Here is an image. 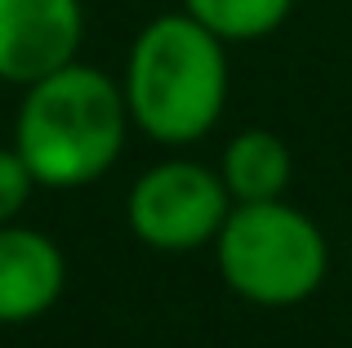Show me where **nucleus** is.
Instances as JSON below:
<instances>
[{
  "instance_id": "nucleus-1",
  "label": "nucleus",
  "mask_w": 352,
  "mask_h": 348,
  "mask_svg": "<svg viewBox=\"0 0 352 348\" xmlns=\"http://www.w3.org/2000/svg\"><path fill=\"white\" fill-rule=\"evenodd\" d=\"M120 89L134 130L165 148H188L228 107V45L183 9L161 14L129 45Z\"/></svg>"
},
{
  "instance_id": "nucleus-9",
  "label": "nucleus",
  "mask_w": 352,
  "mask_h": 348,
  "mask_svg": "<svg viewBox=\"0 0 352 348\" xmlns=\"http://www.w3.org/2000/svg\"><path fill=\"white\" fill-rule=\"evenodd\" d=\"M36 188L41 183L27 170V161L18 157V148H0V224H14Z\"/></svg>"
},
{
  "instance_id": "nucleus-3",
  "label": "nucleus",
  "mask_w": 352,
  "mask_h": 348,
  "mask_svg": "<svg viewBox=\"0 0 352 348\" xmlns=\"http://www.w3.org/2000/svg\"><path fill=\"white\" fill-rule=\"evenodd\" d=\"M214 250L228 290L258 308H290L312 299L330 268L321 228L285 197L232 206Z\"/></svg>"
},
{
  "instance_id": "nucleus-6",
  "label": "nucleus",
  "mask_w": 352,
  "mask_h": 348,
  "mask_svg": "<svg viewBox=\"0 0 352 348\" xmlns=\"http://www.w3.org/2000/svg\"><path fill=\"white\" fill-rule=\"evenodd\" d=\"M67 286V259L54 237L23 224H0V326L45 317Z\"/></svg>"
},
{
  "instance_id": "nucleus-8",
  "label": "nucleus",
  "mask_w": 352,
  "mask_h": 348,
  "mask_svg": "<svg viewBox=\"0 0 352 348\" xmlns=\"http://www.w3.org/2000/svg\"><path fill=\"white\" fill-rule=\"evenodd\" d=\"M183 14L210 27L223 45H245L272 36L294 14V0H183Z\"/></svg>"
},
{
  "instance_id": "nucleus-7",
  "label": "nucleus",
  "mask_w": 352,
  "mask_h": 348,
  "mask_svg": "<svg viewBox=\"0 0 352 348\" xmlns=\"http://www.w3.org/2000/svg\"><path fill=\"white\" fill-rule=\"evenodd\" d=\"M219 179H223L232 206L250 201H281L294 179V157L285 148L281 134L272 130H241L223 148L219 161Z\"/></svg>"
},
{
  "instance_id": "nucleus-4",
  "label": "nucleus",
  "mask_w": 352,
  "mask_h": 348,
  "mask_svg": "<svg viewBox=\"0 0 352 348\" xmlns=\"http://www.w3.org/2000/svg\"><path fill=\"white\" fill-rule=\"evenodd\" d=\"M228 215H232V197L219 170L201 161H161L143 170L125 201L129 232L143 246L170 254L210 246Z\"/></svg>"
},
{
  "instance_id": "nucleus-5",
  "label": "nucleus",
  "mask_w": 352,
  "mask_h": 348,
  "mask_svg": "<svg viewBox=\"0 0 352 348\" xmlns=\"http://www.w3.org/2000/svg\"><path fill=\"white\" fill-rule=\"evenodd\" d=\"M85 41L80 0H0V80L36 85L76 63Z\"/></svg>"
},
{
  "instance_id": "nucleus-2",
  "label": "nucleus",
  "mask_w": 352,
  "mask_h": 348,
  "mask_svg": "<svg viewBox=\"0 0 352 348\" xmlns=\"http://www.w3.org/2000/svg\"><path fill=\"white\" fill-rule=\"evenodd\" d=\"M129 125L134 121L120 80L76 58L27 85L14 121V148L41 188H85L116 166Z\"/></svg>"
},
{
  "instance_id": "nucleus-10",
  "label": "nucleus",
  "mask_w": 352,
  "mask_h": 348,
  "mask_svg": "<svg viewBox=\"0 0 352 348\" xmlns=\"http://www.w3.org/2000/svg\"><path fill=\"white\" fill-rule=\"evenodd\" d=\"M0 89H5V80H0Z\"/></svg>"
}]
</instances>
